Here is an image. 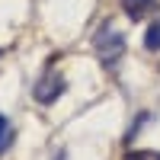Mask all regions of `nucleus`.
<instances>
[{
    "label": "nucleus",
    "mask_w": 160,
    "mask_h": 160,
    "mask_svg": "<svg viewBox=\"0 0 160 160\" xmlns=\"http://www.w3.org/2000/svg\"><path fill=\"white\" fill-rule=\"evenodd\" d=\"M64 77L58 74V71H45L42 77H38V83H35V90H32V96H35V102H42V106H51L61 93H64Z\"/></svg>",
    "instance_id": "obj_2"
},
{
    "label": "nucleus",
    "mask_w": 160,
    "mask_h": 160,
    "mask_svg": "<svg viewBox=\"0 0 160 160\" xmlns=\"http://www.w3.org/2000/svg\"><path fill=\"white\" fill-rule=\"evenodd\" d=\"M93 51H96L102 68H115V61L125 55V35L118 32L112 22H106L102 29L93 35Z\"/></svg>",
    "instance_id": "obj_1"
},
{
    "label": "nucleus",
    "mask_w": 160,
    "mask_h": 160,
    "mask_svg": "<svg viewBox=\"0 0 160 160\" xmlns=\"http://www.w3.org/2000/svg\"><path fill=\"white\" fill-rule=\"evenodd\" d=\"M125 160H151V154H144V151H131Z\"/></svg>",
    "instance_id": "obj_6"
},
{
    "label": "nucleus",
    "mask_w": 160,
    "mask_h": 160,
    "mask_svg": "<svg viewBox=\"0 0 160 160\" xmlns=\"http://www.w3.org/2000/svg\"><path fill=\"white\" fill-rule=\"evenodd\" d=\"M0 55H3V51H0Z\"/></svg>",
    "instance_id": "obj_8"
},
{
    "label": "nucleus",
    "mask_w": 160,
    "mask_h": 160,
    "mask_svg": "<svg viewBox=\"0 0 160 160\" xmlns=\"http://www.w3.org/2000/svg\"><path fill=\"white\" fill-rule=\"evenodd\" d=\"M55 160H68V151H58V154H55Z\"/></svg>",
    "instance_id": "obj_7"
},
{
    "label": "nucleus",
    "mask_w": 160,
    "mask_h": 160,
    "mask_svg": "<svg viewBox=\"0 0 160 160\" xmlns=\"http://www.w3.org/2000/svg\"><path fill=\"white\" fill-rule=\"evenodd\" d=\"M13 128H10V122H7V115H0V154H3L10 144H13Z\"/></svg>",
    "instance_id": "obj_5"
},
{
    "label": "nucleus",
    "mask_w": 160,
    "mask_h": 160,
    "mask_svg": "<svg viewBox=\"0 0 160 160\" xmlns=\"http://www.w3.org/2000/svg\"><path fill=\"white\" fill-rule=\"evenodd\" d=\"M144 48L148 51H160V19H154L144 32Z\"/></svg>",
    "instance_id": "obj_4"
},
{
    "label": "nucleus",
    "mask_w": 160,
    "mask_h": 160,
    "mask_svg": "<svg viewBox=\"0 0 160 160\" xmlns=\"http://www.w3.org/2000/svg\"><path fill=\"white\" fill-rule=\"evenodd\" d=\"M122 10H125V16L128 19H144L148 13H154L157 10V0H122Z\"/></svg>",
    "instance_id": "obj_3"
}]
</instances>
